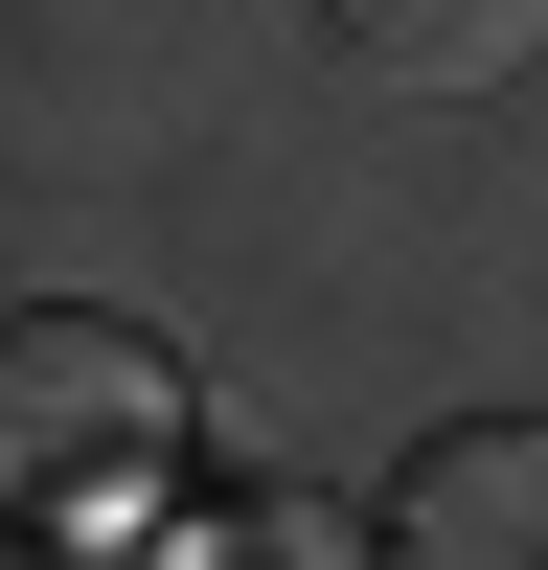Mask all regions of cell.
I'll return each instance as SVG.
<instances>
[{"label":"cell","instance_id":"cell-1","mask_svg":"<svg viewBox=\"0 0 548 570\" xmlns=\"http://www.w3.org/2000/svg\"><path fill=\"white\" fill-rule=\"evenodd\" d=\"M160 456H183V365L137 343V320H0V502L91 525V502H137Z\"/></svg>","mask_w":548,"mask_h":570},{"label":"cell","instance_id":"cell-2","mask_svg":"<svg viewBox=\"0 0 548 570\" xmlns=\"http://www.w3.org/2000/svg\"><path fill=\"white\" fill-rule=\"evenodd\" d=\"M389 570H548V434L526 411H480L389 480Z\"/></svg>","mask_w":548,"mask_h":570},{"label":"cell","instance_id":"cell-3","mask_svg":"<svg viewBox=\"0 0 548 570\" xmlns=\"http://www.w3.org/2000/svg\"><path fill=\"white\" fill-rule=\"evenodd\" d=\"M320 46L389 69V91H502V69L548 46V0H320Z\"/></svg>","mask_w":548,"mask_h":570},{"label":"cell","instance_id":"cell-4","mask_svg":"<svg viewBox=\"0 0 548 570\" xmlns=\"http://www.w3.org/2000/svg\"><path fill=\"white\" fill-rule=\"evenodd\" d=\"M206 570H343V548H320V525H228Z\"/></svg>","mask_w":548,"mask_h":570}]
</instances>
